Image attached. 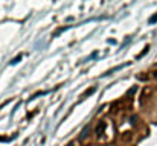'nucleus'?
I'll return each mask as SVG.
<instances>
[{
    "mask_svg": "<svg viewBox=\"0 0 157 146\" xmlns=\"http://www.w3.org/2000/svg\"><path fill=\"white\" fill-rule=\"evenodd\" d=\"M89 134H90V126L87 125V126H84V129L81 131V134H79V137H78V139L82 142V140H86V139L89 137Z\"/></svg>",
    "mask_w": 157,
    "mask_h": 146,
    "instance_id": "nucleus-2",
    "label": "nucleus"
},
{
    "mask_svg": "<svg viewBox=\"0 0 157 146\" xmlns=\"http://www.w3.org/2000/svg\"><path fill=\"white\" fill-rule=\"evenodd\" d=\"M20 59H21V55H18L17 58H14V59L11 61V64H17V62H20Z\"/></svg>",
    "mask_w": 157,
    "mask_h": 146,
    "instance_id": "nucleus-4",
    "label": "nucleus"
},
{
    "mask_svg": "<svg viewBox=\"0 0 157 146\" xmlns=\"http://www.w3.org/2000/svg\"><path fill=\"white\" fill-rule=\"evenodd\" d=\"M105 128H107V123H105V122H99V123H98V126H96V133H95V134H96V137H99V139H101V137L104 136Z\"/></svg>",
    "mask_w": 157,
    "mask_h": 146,
    "instance_id": "nucleus-1",
    "label": "nucleus"
},
{
    "mask_svg": "<svg viewBox=\"0 0 157 146\" xmlns=\"http://www.w3.org/2000/svg\"><path fill=\"white\" fill-rule=\"evenodd\" d=\"M148 21H150V24H153V23H156V21H157V14H156V15H153V17H151V18H150Z\"/></svg>",
    "mask_w": 157,
    "mask_h": 146,
    "instance_id": "nucleus-5",
    "label": "nucleus"
},
{
    "mask_svg": "<svg viewBox=\"0 0 157 146\" xmlns=\"http://www.w3.org/2000/svg\"><path fill=\"white\" fill-rule=\"evenodd\" d=\"M96 92V87H92V88H89V90H86L84 93H82V97H87V96H90V95H93Z\"/></svg>",
    "mask_w": 157,
    "mask_h": 146,
    "instance_id": "nucleus-3",
    "label": "nucleus"
}]
</instances>
